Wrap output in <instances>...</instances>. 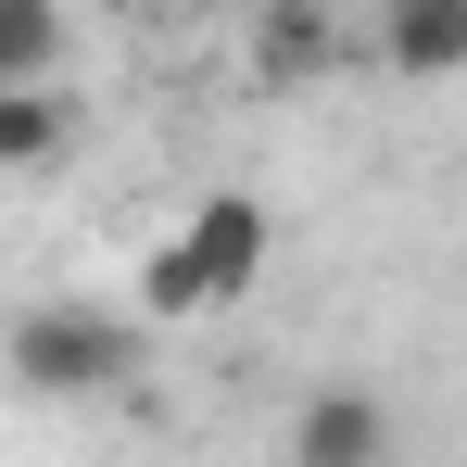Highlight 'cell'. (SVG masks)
<instances>
[{
    "mask_svg": "<svg viewBox=\"0 0 467 467\" xmlns=\"http://www.w3.org/2000/svg\"><path fill=\"white\" fill-rule=\"evenodd\" d=\"M379 51L404 64V77H455V64H467V13H455V0H417V13L379 26Z\"/></svg>",
    "mask_w": 467,
    "mask_h": 467,
    "instance_id": "obj_7",
    "label": "cell"
},
{
    "mask_svg": "<svg viewBox=\"0 0 467 467\" xmlns=\"http://www.w3.org/2000/svg\"><path fill=\"white\" fill-rule=\"evenodd\" d=\"M391 404L367 379H316L304 404H291V467H391Z\"/></svg>",
    "mask_w": 467,
    "mask_h": 467,
    "instance_id": "obj_3",
    "label": "cell"
},
{
    "mask_svg": "<svg viewBox=\"0 0 467 467\" xmlns=\"http://www.w3.org/2000/svg\"><path fill=\"white\" fill-rule=\"evenodd\" d=\"M328 51H341V26H328L316 0H278V13L253 26V77H265V88H291V77H316Z\"/></svg>",
    "mask_w": 467,
    "mask_h": 467,
    "instance_id": "obj_5",
    "label": "cell"
},
{
    "mask_svg": "<svg viewBox=\"0 0 467 467\" xmlns=\"http://www.w3.org/2000/svg\"><path fill=\"white\" fill-rule=\"evenodd\" d=\"M88 140L77 88H0V177H38V164H64Z\"/></svg>",
    "mask_w": 467,
    "mask_h": 467,
    "instance_id": "obj_4",
    "label": "cell"
},
{
    "mask_svg": "<svg viewBox=\"0 0 467 467\" xmlns=\"http://www.w3.org/2000/svg\"><path fill=\"white\" fill-rule=\"evenodd\" d=\"M0 88H64V13L51 0H0Z\"/></svg>",
    "mask_w": 467,
    "mask_h": 467,
    "instance_id": "obj_6",
    "label": "cell"
},
{
    "mask_svg": "<svg viewBox=\"0 0 467 467\" xmlns=\"http://www.w3.org/2000/svg\"><path fill=\"white\" fill-rule=\"evenodd\" d=\"M0 367H13L26 404H101V391L140 379V328L114 304H26L0 328Z\"/></svg>",
    "mask_w": 467,
    "mask_h": 467,
    "instance_id": "obj_2",
    "label": "cell"
},
{
    "mask_svg": "<svg viewBox=\"0 0 467 467\" xmlns=\"http://www.w3.org/2000/svg\"><path fill=\"white\" fill-rule=\"evenodd\" d=\"M265 253H278L265 202H253V190H202V202L140 253V304L152 316H215V304H240V291L265 278Z\"/></svg>",
    "mask_w": 467,
    "mask_h": 467,
    "instance_id": "obj_1",
    "label": "cell"
}]
</instances>
